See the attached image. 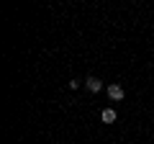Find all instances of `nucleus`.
<instances>
[{
  "instance_id": "obj_1",
  "label": "nucleus",
  "mask_w": 154,
  "mask_h": 144,
  "mask_svg": "<svg viewBox=\"0 0 154 144\" xmlns=\"http://www.w3.org/2000/svg\"><path fill=\"white\" fill-rule=\"evenodd\" d=\"M123 95H126V93H123V88H121V85H108V98L110 100H123Z\"/></svg>"
},
{
  "instance_id": "obj_2",
  "label": "nucleus",
  "mask_w": 154,
  "mask_h": 144,
  "mask_svg": "<svg viewBox=\"0 0 154 144\" xmlns=\"http://www.w3.org/2000/svg\"><path fill=\"white\" fill-rule=\"evenodd\" d=\"M85 83H88V90H90V93H100V90H103V83H100L98 77H88Z\"/></svg>"
},
{
  "instance_id": "obj_3",
  "label": "nucleus",
  "mask_w": 154,
  "mask_h": 144,
  "mask_svg": "<svg viewBox=\"0 0 154 144\" xmlns=\"http://www.w3.org/2000/svg\"><path fill=\"white\" fill-rule=\"evenodd\" d=\"M100 118H103V124H113L116 121V111H113V108H105Z\"/></svg>"
}]
</instances>
